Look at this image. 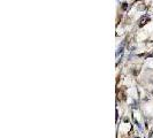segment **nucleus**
<instances>
[{"label": "nucleus", "mask_w": 153, "mask_h": 138, "mask_svg": "<svg viewBox=\"0 0 153 138\" xmlns=\"http://www.w3.org/2000/svg\"><path fill=\"white\" fill-rule=\"evenodd\" d=\"M148 21H149V17H148V16H144V17H142V19H140L139 24H140V25H144Z\"/></svg>", "instance_id": "1"}]
</instances>
